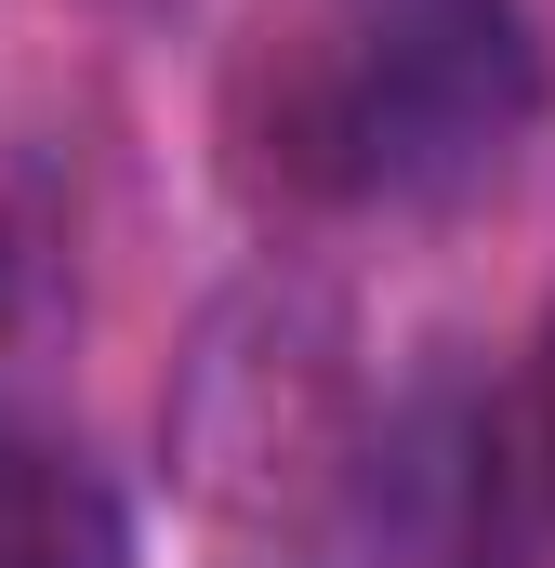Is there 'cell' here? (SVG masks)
<instances>
[{
  "mask_svg": "<svg viewBox=\"0 0 555 568\" xmlns=\"http://www.w3.org/2000/svg\"><path fill=\"white\" fill-rule=\"evenodd\" d=\"M0 568H133L120 489L27 424H0Z\"/></svg>",
  "mask_w": 555,
  "mask_h": 568,
  "instance_id": "cell-2",
  "label": "cell"
},
{
  "mask_svg": "<svg viewBox=\"0 0 555 568\" xmlns=\"http://www.w3.org/2000/svg\"><path fill=\"white\" fill-rule=\"evenodd\" d=\"M516 463H529V489H543V516H555V344H543V384H529V436H516Z\"/></svg>",
  "mask_w": 555,
  "mask_h": 568,
  "instance_id": "cell-3",
  "label": "cell"
},
{
  "mask_svg": "<svg viewBox=\"0 0 555 568\" xmlns=\"http://www.w3.org/2000/svg\"><path fill=\"white\" fill-rule=\"evenodd\" d=\"M543 120V40L516 0H317L278 159L331 199H450Z\"/></svg>",
  "mask_w": 555,
  "mask_h": 568,
  "instance_id": "cell-1",
  "label": "cell"
}]
</instances>
